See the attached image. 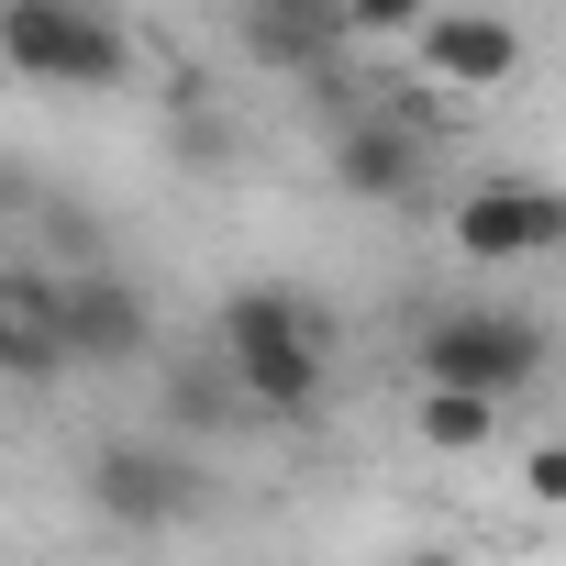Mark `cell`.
Returning a JSON list of instances; mask_svg holds the SVG:
<instances>
[{"label":"cell","instance_id":"obj_13","mask_svg":"<svg viewBox=\"0 0 566 566\" xmlns=\"http://www.w3.org/2000/svg\"><path fill=\"white\" fill-rule=\"evenodd\" d=\"M522 500L566 511V444H533V455H522Z\"/></svg>","mask_w":566,"mask_h":566},{"label":"cell","instance_id":"obj_2","mask_svg":"<svg viewBox=\"0 0 566 566\" xmlns=\"http://www.w3.org/2000/svg\"><path fill=\"white\" fill-rule=\"evenodd\" d=\"M0 67L34 90H112L134 67V34L101 0H0Z\"/></svg>","mask_w":566,"mask_h":566},{"label":"cell","instance_id":"obj_1","mask_svg":"<svg viewBox=\"0 0 566 566\" xmlns=\"http://www.w3.org/2000/svg\"><path fill=\"white\" fill-rule=\"evenodd\" d=\"M211 356H222L233 400H255L266 422H312L323 367H334V323H323L301 290H233V301H222Z\"/></svg>","mask_w":566,"mask_h":566},{"label":"cell","instance_id":"obj_11","mask_svg":"<svg viewBox=\"0 0 566 566\" xmlns=\"http://www.w3.org/2000/svg\"><path fill=\"white\" fill-rule=\"evenodd\" d=\"M433 23V0H345V34H367V45H411Z\"/></svg>","mask_w":566,"mask_h":566},{"label":"cell","instance_id":"obj_9","mask_svg":"<svg viewBox=\"0 0 566 566\" xmlns=\"http://www.w3.org/2000/svg\"><path fill=\"white\" fill-rule=\"evenodd\" d=\"M334 178H345L356 200H411L422 134H411V123H345V134H334Z\"/></svg>","mask_w":566,"mask_h":566},{"label":"cell","instance_id":"obj_12","mask_svg":"<svg viewBox=\"0 0 566 566\" xmlns=\"http://www.w3.org/2000/svg\"><path fill=\"white\" fill-rule=\"evenodd\" d=\"M45 367H67V356H56L45 334H23L12 312H0V378H45Z\"/></svg>","mask_w":566,"mask_h":566},{"label":"cell","instance_id":"obj_14","mask_svg":"<svg viewBox=\"0 0 566 566\" xmlns=\"http://www.w3.org/2000/svg\"><path fill=\"white\" fill-rule=\"evenodd\" d=\"M400 566H467V555H444V544H422V555H400Z\"/></svg>","mask_w":566,"mask_h":566},{"label":"cell","instance_id":"obj_3","mask_svg":"<svg viewBox=\"0 0 566 566\" xmlns=\"http://www.w3.org/2000/svg\"><path fill=\"white\" fill-rule=\"evenodd\" d=\"M544 378V323L533 312H433L422 323V389H478V400H522Z\"/></svg>","mask_w":566,"mask_h":566},{"label":"cell","instance_id":"obj_7","mask_svg":"<svg viewBox=\"0 0 566 566\" xmlns=\"http://www.w3.org/2000/svg\"><path fill=\"white\" fill-rule=\"evenodd\" d=\"M67 367H134L145 356V290H134V277H67Z\"/></svg>","mask_w":566,"mask_h":566},{"label":"cell","instance_id":"obj_5","mask_svg":"<svg viewBox=\"0 0 566 566\" xmlns=\"http://www.w3.org/2000/svg\"><path fill=\"white\" fill-rule=\"evenodd\" d=\"M544 244H566V200H555V189L489 178V189L455 200V255H467V266H522V255H544Z\"/></svg>","mask_w":566,"mask_h":566},{"label":"cell","instance_id":"obj_10","mask_svg":"<svg viewBox=\"0 0 566 566\" xmlns=\"http://www.w3.org/2000/svg\"><path fill=\"white\" fill-rule=\"evenodd\" d=\"M411 433H422L433 455H489V444H500V400H478V389H422V400H411Z\"/></svg>","mask_w":566,"mask_h":566},{"label":"cell","instance_id":"obj_6","mask_svg":"<svg viewBox=\"0 0 566 566\" xmlns=\"http://www.w3.org/2000/svg\"><path fill=\"white\" fill-rule=\"evenodd\" d=\"M411 67L444 78V90H511L522 78V23H500V12H433L411 34Z\"/></svg>","mask_w":566,"mask_h":566},{"label":"cell","instance_id":"obj_4","mask_svg":"<svg viewBox=\"0 0 566 566\" xmlns=\"http://www.w3.org/2000/svg\"><path fill=\"white\" fill-rule=\"evenodd\" d=\"M189 500H200V478L167 444H145V433H112L90 455V511L123 522V533H167V522H189Z\"/></svg>","mask_w":566,"mask_h":566},{"label":"cell","instance_id":"obj_8","mask_svg":"<svg viewBox=\"0 0 566 566\" xmlns=\"http://www.w3.org/2000/svg\"><path fill=\"white\" fill-rule=\"evenodd\" d=\"M345 34V0H244V56L255 67H334Z\"/></svg>","mask_w":566,"mask_h":566}]
</instances>
